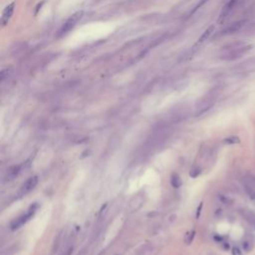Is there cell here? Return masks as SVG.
I'll return each mask as SVG.
<instances>
[{
	"mask_svg": "<svg viewBox=\"0 0 255 255\" xmlns=\"http://www.w3.org/2000/svg\"><path fill=\"white\" fill-rule=\"evenodd\" d=\"M253 48L252 44H248L243 41H237L222 47L220 50V59L224 61H234L247 54Z\"/></svg>",
	"mask_w": 255,
	"mask_h": 255,
	"instance_id": "1",
	"label": "cell"
},
{
	"mask_svg": "<svg viewBox=\"0 0 255 255\" xmlns=\"http://www.w3.org/2000/svg\"><path fill=\"white\" fill-rule=\"evenodd\" d=\"M83 15H84L83 11H78V12L74 13L72 16H70L68 20H67L64 23V25L62 26V28L59 30V32H58V37L59 38L63 37L65 35L68 34L72 29H74V27L77 25L78 22L82 19Z\"/></svg>",
	"mask_w": 255,
	"mask_h": 255,
	"instance_id": "2",
	"label": "cell"
},
{
	"mask_svg": "<svg viewBox=\"0 0 255 255\" xmlns=\"http://www.w3.org/2000/svg\"><path fill=\"white\" fill-rule=\"evenodd\" d=\"M37 208H38V204H37L36 202L33 203V204L30 206V208H29V210H28L27 213L23 214V215H21L20 217L16 218L15 220H13V221L11 222V224H10L11 229H12V230H16V229H18V228H20L23 224H25V223L27 222V221L29 220V219L34 215L35 212H36Z\"/></svg>",
	"mask_w": 255,
	"mask_h": 255,
	"instance_id": "3",
	"label": "cell"
},
{
	"mask_svg": "<svg viewBox=\"0 0 255 255\" xmlns=\"http://www.w3.org/2000/svg\"><path fill=\"white\" fill-rule=\"evenodd\" d=\"M237 2H238V0H228L224 4V6L222 7V9L220 11V14L218 16V19H217L218 24L223 23L227 17L231 14V12L233 11V9L235 8Z\"/></svg>",
	"mask_w": 255,
	"mask_h": 255,
	"instance_id": "4",
	"label": "cell"
},
{
	"mask_svg": "<svg viewBox=\"0 0 255 255\" xmlns=\"http://www.w3.org/2000/svg\"><path fill=\"white\" fill-rule=\"evenodd\" d=\"M37 183H38V176H37L29 177L28 180L21 185L19 194L20 195H26L27 193H29V192L37 185Z\"/></svg>",
	"mask_w": 255,
	"mask_h": 255,
	"instance_id": "5",
	"label": "cell"
},
{
	"mask_svg": "<svg viewBox=\"0 0 255 255\" xmlns=\"http://www.w3.org/2000/svg\"><path fill=\"white\" fill-rule=\"evenodd\" d=\"M244 23H245V20L235 21L233 23L228 25L227 27H225L222 31H220V35H231V34L238 32V31L241 29V27L244 25Z\"/></svg>",
	"mask_w": 255,
	"mask_h": 255,
	"instance_id": "6",
	"label": "cell"
},
{
	"mask_svg": "<svg viewBox=\"0 0 255 255\" xmlns=\"http://www.w3.org/2000/svg\"><path fill=\"white\" fill-rule=\"evenodd\" d=\"M14 10H15V2H12L5 7V9L2 12V17H1V23L3 26H5L8 23V21H9L11 16L13 15V13H14Z\"/></svg>",
	"mask_w": 255,
	"mask_h": 255,
	"instance_id": "7",
	"label": "cell"
},
{
	"mask_svg": "<svg viewBox=\"0 0 255 255\" xmlns=\"http://www.w3.org/2000/svg\"><path fill=\"white\" fill-rule=\"evenodd\" d=\"M22 168H24L23 164H21V165H14V167H11V168L7 171V174H6L7 181H12V180H14V178L20 173V172L22 171Z\"/></svg>",
	"mask_w": 255,
	"mask_h": 255,
	"instance_id": "8",
	"label": "cell"
},
{
	"mask_svg": "<svg viewBox=\"0 0 255 255\" xmlns=\"http://www.w3.org/2000/svg\"><path fill=\"white\" fill-rule=\"evenodd\" d=\"M213 31H214V25H210L209 27H207L206 29L204 30V32L201 34V36L198 38V40L195 43V46L199 45V44H201V43H203L204 41H206V40L210 37V35L213 33Z\"/></svg>",
	"mask_w": 255,
	"mask_h": 255,
	"instance_id": "9",
	"label": "cell"
},
{
	"mask_svg": "<svg viewBox=\"0 0 255 255\" xmlns=\"http://www.w3.org/2000/svg\"><path fill=\"white\" fill-rule=\"evenodd\" d=\"M239 212L246 221L249 222L250 224H252L253 226L255 225V213L254 212L250 211V210H246V209H241Z\"/></svg>",
	"mask_w": 255,
	"mask_h": 255,
	"instance_id": "10",
	"label": "cell"
},
{
	"mask_svg": "<svg viewBox=\"0 0 255 255\" xmlns=\"http://www.w3.org/2000/svg\"><path fill=\"white\" fill-rule=\"evenodd\" d=\"M171 185L174 189H180L182 185V181L177 173H172L171 176Z\"/></svg>",
	"mask_w": 255,
	"mask_h": 255,
	"instance_id": "11",
	"label": "cell"
},
{
	"mask_svg": "<svg viewBox=\"0 0 255 255\" xmlns=\"http://www.w3.org/2000/svg\"><path fill=\"white\" fill-rule=\"evenodd\" d=\"M243 186H244L245 192L248 195V198L252 200H255V187L248 185V183H246V182H243Z\"/></svg>",
	"mask_w": 255,
	"mask_h": 255,
	"instance_id": "12",
	"label": "cell"
},
{
	"mask_svg": "<svg viewBox=\"0 0 255 255\" xmlns=\"http://www.w3.org/2000/svg\"><path fill=\"white\" fill-rule=\"evenodd\" d=\"M238 142H240V138L236 136L228 137L223 140V144H225V145H234V144H238Z\"/></svg>",
	"mask_w": 255,
	"mask_h": 255,
	"instance_id": "13",
	"label": "cell"
},
{
	"mask_svg": "<svg viewBox=\"0 0 255 255\" xmlns=\"http://www.w3.org/2000/svg\"><path fill=\"white\" fill-rule=\"evenodd\" d=\"M201 172V169L199 167H198V165H194V167H192L191 169H190V172H189V176L190 177L192 178H196L198 177L199 174Z\"/></svg>",
	"mask_w": 255,
	"mask_h": 255,
	"instance_id": "14",
	"label": "cell"
},
{
	"mask_svg": "<svg viewBox=\"0 0 255 255\" xmlns=\"http://www.w3.org/2000/svg\"><path fill=\"white\" fill-rule=\"evenodd\" d=\"M218 198L222 203H224V204H231L233 202V199L230 198L229 196L224 195V194H218Z\"/></svg>",
	"mask_w": 255,
	"mask_h": 255,
	"instance_id": "15",
	"label": "cell"
},
{
	"mask_svg": "<svg viewBox=\"0 0 255 255\" xmlns=\"http://www.w3.org/2000/svg\"><path fill=\"white\" fill-rule=\"evenodd\" d=\"M252 248V241L251 240H243L242 241V249L245 252H249Z\"/></svg>",
	"mask_w": 255,
	"mask_h": 255,
	"instance_id": "16",
	"label": "cell"
},
{
	"mask_svg": "<svg viewBox=\"0 0 255 255\" xmlns=\"http://www.w3.org/2000/svg\"><path fill=\"white\" fill-rule=\"evenodd\" d=\"M194 235H195V231L194 230L189 232V233L185 235V243L186 244H190L192 242V240H193V238H194Z\"/></svg>",
	"mask_w": 255,
	"mask_h": 255,
	"instance_id": "17",
	"label": "cell"
},
{
	"mask_svg": "<svg viewBox=\"0 0 255 255\" xmlns=\"http://www.w3.org/2000/svg\"><path fill=\"white\" fill-rule=\"evenodd\" d=\"M207 1H209V0H199V2H198V4H196V6L193 8V10H192V11L190 12V15H191V14H193V13H195L196 11H198V10L199 9V8L202 7V6H203L204 4L206 3Z\"/></svg>",
	"mask_w": 255,
	"mask_h": 255,
	"instance_id": "18",
	"label": "cell"
},
{
	"mask_svg": "<svg viewBox=\"0 0 255 255\" xmlns=\"http://www.w3.org/2000/svg\"><path fill=\"white\" fill-rule=\"evenodd\" d=\"M60 238H61V236H60V234L57 236V239H55V242H54V244H53V252H55V251H57L58 250V248H59V241H60Z\"/></svg>",
	"mask_w": 255,
	"mask_h": 255,
	"instance_id": "19",
	"label": "cell"
},
{
	"mask_svg": "<svg viewBox=\"0 0 255 255\" xmlns=\"http://www.w3.org/2000/svg\"><path fill=\"white\" fill-rule=\"evenodd\" d=\"M232 255H242V252H241L239 247L234 246V247L232 248Z\"/></svg>",
	"mask_w": 255,
	"mask_h": 255,
	"instance_id": "20",
	"label": "cell"
},
{
	"mask_svg": "<svg viewBox=\"0 0 255 255\" xmlns=\"http://www.w3.org/2000/svg\"><path fill=\"white\" fill-rule=\"evenodd\" d=\"M202 206H203V203L200 202L199 205H198V209H196V214H195L196 219H198L199 216H200V213H201V209H202Z\"/></svg>",
	"mask_w": 255,
	"mask_h": 255,
	"instance_id": "21",
	"label": "cell"
},
{
	"mask_svg": "<svg viewBox=\"0 0 255 255\" xmlns=\"http://www.w3.org/2000/svg\"><path fill=\"white\" fill-rule=\"evenodd\" d=\"M44 3H45V1H42L41 3H39L38 5H37V7H36V10H35V15H37V14H38L39 10L42 8V6H43V4H44Z\"/></svg>",
	"mask_w": 255,
	"mask_h": 255,
	"instance_id": "22",
	"label": "cell"
},
{
	"mask_svg": "<svg viewBox=\"0 0 255 255\" xmlns=\"http://www.w3.org/2000/svg\"><path fill=\"white\" fill-rule=\"evenodd\" d=\"M91 153V151L90 150H86V151H84L82 155H81V159H84V158H86V156H88L89 155H90Z\"/></svg>",
	"mask_w": 255,
	"mask_h": 255,
	"instance_id": "23",
	"label": "cell"
},
{
	"mask_svg": "<svg viewBox=\"0 0 255 255\" xmlns=\"http://www.w3.org/2000/svg\"><path fill=\"white\" fill-rule=\"evenodd\" d=\"M214 239H215L216 241H218V242H221V241L223 240V238H222L221 236H217V235L214 236Z\"/></svg>",
	"mask_w": 255,
	"mask_h": 255,
	"instance_id": "24",
	"label": "cell"
},
{
	"mask_svg": "<svg viewBox=\"0 0 255 255\" xmlns=\"http://www.w3.org/2000/svg\"><path fill=\"white\" fill-rule=\"evenodd\" d=\"M72 252H73V247H70V248L66 251V254H65V255H71V254H72Z\"/></svg>",
	"mask_w": 255,
	"mask_h": 255,
	"instance_id": "25",
	"label": "cell"
},
{
	"mask_svg": "<svg viewBox=\"0 0 255 255\" xmlns=\"http://www.w3.org/2000/svg\"><path fill=\"white\" fill-rule=\"evenodd\" d=\"M228 248H229V244L225 242L224 243V249H228Z\"/></svg>",
	"mask_w": 255,
	"mask_h": 255,
	"instance_id": "26",
	"label": "cell"
}]
</instances>
